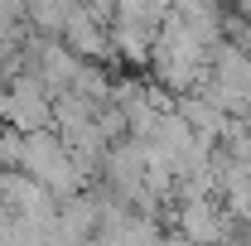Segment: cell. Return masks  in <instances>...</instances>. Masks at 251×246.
Wrapping results in <instances>:
<instances>
[{"label": "cell", "instance_id": "2", "mask_svg": "<svg viewBox=\"0 0 251 246\" xmlns=\"http://www.w3.org/2000/svg\"><path fill=\"white\" fill-rule=\"evenodd\" d=\"M0 121H10L20 135L53 130V92H49L34 73L15 77L10 87H0Z\"/></svg>", "mask_w": 251, "mask_h": 246}, {"label": "cell", "instance_id": "4", "mask_svg": "<svg viewBox=\"0 0 251 246\" xmlns=\"http://www.w3.org/2000/svg\"><path fill=\"white\" fill-rule=\"evenodd\" d=\"M20 159H25V135L10 121H0V174L5 169H20Z\"/></svg>", "mask_w": 251, "mask_h": 246}, {"label": "cell", "instance_id": "3", "mask_svg": "<svg viewBox=\"0 0 251 246\" xmlns=\"http://www.w3.org/2000/svg\"><path fill=\"white\" fill-rule=\"evenodd\" d=\"M179 222H184V232L193 237V242H208V237H213V208L198 203V198L184 203V217H179Z\"/></svg>", "mask_w": 251, "mask_h": 246}, {"label": "cell", "instance_id": "1", "mask_svg": "<svg viewBox=\"0 0 251 246\" xmlns=\"http://www.w3.org/2000/svg\"><path fill=\"white\" fill-rule=\"evenodd\" d=\"M20 169L29 174L34 184H44L53 198H77L82 188H87V174L77 169V159L68 150V140H63L58 130H39V135H25V159H20Z\"/></svg>", "mask_w": 251, "mask_h": 246}, {"label": "cell", "instance_id": "5", "mask_svg": "<svg viewBox=\"0 0 251 246\" xmlns=\"http://www.w3.org/2000/svg\"><path fill=\"white\" fill-rule=\"evenodd\" d=\"M155 246H188V242H184V237H159Z\"/></svg>", "mask_w": 251, "mask_h": 246}]
</instances>
